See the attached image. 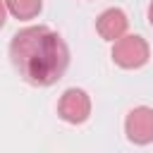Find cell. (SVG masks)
<instances>
[{
    "instance_id": "7",
    "label": "cell",
    "mask_w": 153,
    "mask_h": 153,
    "mask_svg": "<svg viewBox=\"0 0 153 153\" xmlns=\"http://www.w3.org/2000/svg\"><path fill=\"white\" fill-rule=\"evenodd\" d=\"M7 14H10L7 12V5H5V0H0V29L7 24Z\"/></svg>"
},
{
    "instance_id": "3",
    "label": "cell",
    "mask_w": 153,
    "mask_h": 153,
    "mask_svg": "<svg viewBox=\"0 0 153 153\" xmlns=\"http://www.w3.org/2000/svg\"><path fill=\"white\" fill-rule=\"evenodd\" d=\"M57 115L67 124H84L91 117V96L84 88H65L57 100Z\"/></svg>"
},
{
    "instance_id": "4",
    "label": "cell",
    "mask_w": 153,
    "mask_h": 153,
    "mask_svg": "<svg viewBox=\"0 0 153 153\" xmlns=\"http://www.w3.org/2000/svg\"><path fill=\"white\" fill-rule=\"evenodd\" d=\"M124 134L134 146L153 143V108L136 105L124 117Z\"/></svg>"
},
{
    "instance_id": "2",
    "label": "cell",
    "mask_w": 153,
    "mask_h": 153,
    "mask_svg": "<svg viewBox=\"0 0 153 153\" xmlns=\"http://www.w3.org/2000/svg\"><path fill=\"white\" fill-rule=\"evenodd\" d=\"M112 62L122 69H141L151 60V45L139 33H127L112 43Z\"/></svg>"
},
{
    "instance_id": "6",
    "label": "cell",
    "mask_w": 153,
    "mask_h": 153,
    "mask_svg": "<svg viewBox=\"0 0 153 153\" xmlns=\"http://www.w3.org/2000/svg\"><path fill=\"white\" fill-rule=\"evenodd\" d=\"M5 5H7V12L22 22L36 19L43 10V0H5Z\"/></svg>"
},
{
    "instance_id": "1",
    "label": "cell",
    "mask_w": 153,
    "mask_h": 153,
    "mask_svg": "<svg viewBox=\"0 0 153 153\" xmlns=\"http://www.w3.org/2000/svg\"><path fill=\"white\" fill-rule=\"evenodd\" d=\"M10 60L31 86H53L69 67V48L50 26H24L10 41Z\"/></svg>"
},
{
    "instance_id": "8",
    "label": "cell",
    "mask_w": 153,
    "mask_h": 153,
    "mask_svg": "<svg viewBox=\"0 0 153 153\" xmlns=\"http://www.w3.org/2000/svg\"><path fill=\"white\" fill-rule=\"evenodd\" d=\"M148 24L153 26V0H151V5H148Z\"/></svg>"
},
{
    "instance_id": "5",
    "label": "cell",
    "mask_w": 153,
    "mask_h": 153,
    "mask_svg": "<svg viewBox=\"0 0 153 153\" xmlns=\"http://www.w3.org/2000/svg\"><path fill=\"white\" fill-rule=\"evenodd\" d=\"M127 29H129V19H127V12L120 7H108L96 19V31L108 43H115L122 36H127Z\"/></svg>"
}]
</instances>
